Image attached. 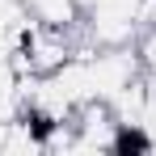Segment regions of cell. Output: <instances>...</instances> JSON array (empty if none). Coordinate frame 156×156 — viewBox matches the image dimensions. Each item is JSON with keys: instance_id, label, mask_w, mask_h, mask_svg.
<instances>
[{"instance_id": "obj_2", "label": "cell", "mask_w": 156, "mask_h": 156, "mask_svg": "<svg viewBox=\"0 0 156 156\" xmlns=\"http://www.w3.org/2000/svg\"><path fill=\"white\" fill-rule=\"evenodd\" d=\"M135 55H139V68H144V76H156V21L139 30V38H135Z\"/></svg>"}, {"instance_id": "obj_3", "label": "cell", "mask_w": 156, "mask_h": 156, "mask_svg": "<svg viewBox=\"0 0 156 156\" xmlns=\"http://www.w3.org/2000/svg\"><path fill=\"white\" fill-rule=\"evenodd\" d=\"M148 21H156V0H144V26Z\"/></svg>"}, {"instance_id": "obj_1", "label": "cell", "mask_w": 156, "mask_h": 156, "mask_svg": "<svg viewBox=\"0 0 156 156\" xmlns=\"http://www.w3.org/2000/svg\"><path fill=\"white\" fill-rule=\"evenodd\" d=\"M30 21H42V26H59V30H72L84 17L76 0H21Z\"/></svg>"}, {"instance_id": "obj_4", "label": "cell", "mask_w": 156, "mask_h": 156, "mask_svg": "<svg viewBox=\"0 0 156 156\" xmlns=\"http://www.w3.org/2000/svg\"><path fill=\"white\" fill-rule=\"evenodd\" d=\"M76 4H80V13H89V9H93V0H76Z\"/></svg>"}]
</instances>
